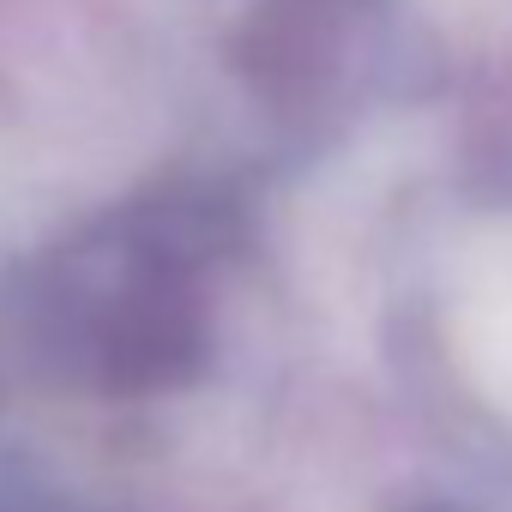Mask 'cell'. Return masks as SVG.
<instances>
[{
    "instance_id": "obj_1",
    "label": "cell",
    "mask_w": 512,
    "mask_h": 512,
    "mask_svg": "<svg viewBox=\"0 0 512 512\" xmlns=\"http://www.w3.org/2000/svg\"><path fill=\"white\" fill-rule=\"evenodd\" d=\"M43 356L103 392L175 386L205 350L199 241L181 217H121L67 241L25 296Z\"/></svg>"
},
{
    "instance_id": "obj_2",
    "label": "cell",
    "mask_w": 512,
    "mask_h": 512,
    "mask_svg": "<svg viewBox=\"0 0 512 512\" xmlns=\"http://www.w3.org/2000/svg\"><path fill=\"white\" fill-rule=\"evenodd\" d=\"M410 512H512V488L506 494H434Z\"/></svg>"
}]
</instances>
